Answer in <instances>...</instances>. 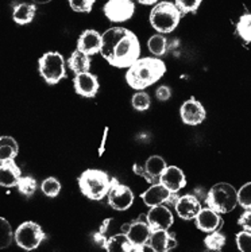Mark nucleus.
<instances>
[{
    "instance_id": "2eb2a0df",
    "label": "nucleus",
    "mask_w": 251,
    "mask_h": 252,
    "mask_svg": "<svg viewBox=\"0 0 251 252\" xmlns=\"http://www.w3.org/2000/svg\"><path fill=\"white\" fill-rule=\"evenodd\" d=\"M146 217L151 226V231L153 229H169L175 222L173 213L170 212L168 206H165V204L151 206Z\"/></svg>"
},
{
    "instance_id": "f3484780",
    "label": "nucleus",
    "mask_w": 251,
    "mask_h": 252,
    "mask_svg": "<svg viewBox=\"0 0 251 252\" xmlns=\"http://www.w3.org/2000/svg\"><path fill=\"white\" fill-rule=\"evenodd\" d=\"M195 224L200 231L210 233V232L219 231L220 226L223 225V220H221L220 213L207 206V208H201V211L195 219Z\"/></svg>"
},
{
    "instance_id": "ddd939ff",
    "label": "nucleus",
    "mask_w": 251,
    "mask_h": 252,
    "mask_svg": "<svg viewBox=\"0 0 251 252\" xmlns=\"http://www.w3.org/2000/svg\"><path fill=\"white\" fill-rule=\"evenodd\" d=\"M179 115H181V120L188 126H199L205 120L207 112L203 104L197 101L196 98H189L186 100L181 108H179Z\"/></svg>"
},
{
    "instance_id": "39448f33",
    "label": "nucleus",
    "mask_w": 251,
    "mask_h": 252,
    "mask_svg": "<svg viewBox=\"0 0 251 252\" xmlns=\"http://www.w3.org/2000/svg\"><path fill=\"white\" fill-rule=\"evenodd\" d=\"M205 202L211 209L220 215L230 213L238 205V190L227 182H219L211 188Z\"/></svg>"
},
{
    "instance_id": "2f4dec72",
    "label": "nucleus",
    "mask_w": 251,
    "mask_h": 252,
    "mask_svg": "<svg viewBox=\"0 0 251 252\" xmlns=\"http://www.w3.org/2000/svg\"><path fill=\"white\" fill-rule=\"evenodd\" d=\"M131 104H133V107L137 109V111H139V112H144V111H147V109L150 108L151 101H150V96L147 93L143 92V91H139V92L135 93L133 96V98H131Z\"/></svg>"
},
{
    "instance_id": "b1692460",
    "label": "nucleus",
    "mask_w": 251,
    "mask_h": 252,
    "mask_svg": "<svg viewBox=\"0 0 251 252\" xmlns=\"http://www.w3.org/2000/svg\"><path fill=\"white\" fill-rule=\"evenodd\" d=\"M68 66H69V69L74 74L89 72V69H91V58H89L88 54L76 49L72 53V56L69 57V60H68Z\"/></svg>"
},
{
    "instance_id": "f704fd0d",
    "label": "nucleus",
    "mask_w": 251,
    "mask_h": 252,
    "mask_svg": "<svg viewBox=\"0 0 251 252\" xmlns=\"http://www.w3.org/2000/svg\"><path fill=\"white\" fill-rule=\"evenodd\" d=\"M236 246L241 252H251V232L242 231L236 233Z\"/></svg>"
},
{
    "instance_id": "f257e3e1",
    "label": "nucleus",
    "mask_w": 251,
    "mask_h": 252,
    "mask_svg": "<svg viewBox=\"0 0 251 252\" xmlns=\"http://www.w3.org/2000/svg\"><path fill=\"white\" fill-rule=\"evenodd\" d=\"M100 53L112 66L128 69L141 56L138 36L124 27H111L103 34Z\"/></svg>"
},
{
    "instance_id": "c756f323",
    "label": "nucleus",
    "mask_w": 251,
    "mask_h": 252,
    "mask_svg": "<svg viewBox=\"0 0 251 252\" xmlns=\"http://www.w3.org/2000/svg\"><path fill=\"white\" fill-rule=\"evenodd\" d=\"M41 189L45 196L53 198V197H57L60 194V191H61V184L54 177H49V178H46L41 184Z\"/></svg>"
},
{
    "instance_id": "f03ea898",
    "label": "nucleus",
    "mask_w": 251,
    "mask_h": 252,
    "mask_svg": "<svg viewBox=\"0 0 251 252\" xmlns=\"http://www.w3.org/2000/svg\"><path fill=\"white\" fill-rule=\"evenodd\" d=\"M166 73V65L155 57L138 58L126 73V81L135 91H143L159 81Z\"/></svg>"
},
{
    "instance_id": "5701e85b",
    "label": "nucleus",
    "mask_w": 251,
    "mask_h": 252,
    "mask_svg": "<svg viewBox=\"0 0 251 252\" xmlns=\"http://www.w3.org/2000/svg\"><path fill=\"white\" fill-rule=\"evenodd\" d=\"M36 12V5L34 3H18L14 5L12 19L15 23L25 26L33 22Z\"/></svg>"
},
{
    "instance_id": "393cba45",
    "label": "nucleus",
    "mask_w": 251,
    "mask_h": 252,
    "mask_svg": "<svg viewBox=\"0 0 251 252\" xmlns=\"http://www.w3.org/2000/svg\"><path fill=\"white\" fill-rule=\"evenodd\" d=\"M19 153V147L14 138L1 136L0 138V160L15 159Z\"/></svg>"
},
{
    "instance_id": "423d86ee",
    "label": "nucleus",
    "mask_w": 251,
    "mask_h": 252,
    "mask_svg": "<svg viewBox=\"0 0 251 252\" xmlns=\"http://www.w3.org/2000/svg\"><path fill=\"white\" fill-rule=\"evenodd\" d=\"M39 73L49 85H56L67 77L65 61L58 52H47L38 60Z\"/></svg>"
},
{
    "instance_id": "dca6fc26",
    "label": "nucleus",
    "mask_w": 251,
    "mask_h": 252,
    "mask_svg": "<svg viewBox=\"0 0 251 252\" xmlns=\"http://www.w3.org/2000/svg\"><path fill=\"white\" fill-rule=\"evenodd\" d=\"M201 208L203 206H201L200 201L192 194L179 196L175 204L176 213L182 220H195L199 212L201 211Z\"/></svg>"
},
{
    "instance_id": "e433bc0d",
    "label": "nucleus",
    "mask_w": 251,
    "mask_h": 252,
    "mask_svg": "<svg viewBox=\"0 0 251 252\" xmlns=\"http://www.w3.org/2000/svg\"><path fill=\"white\" fill-rule=\"evenodd\" d=\"M238 224H239L245 231L251 232V209H246V211H245V213L239 217Z\"/></svg>"
},
{
    "instance_id": "58836bf2",
    "label": "nucleus",
    "mask_w": 251,
    "mask_h": 252,
    "mask_svg": "<svg viewBox=\"0 0 251 252\" xmlns=\"http://www.w3.org/2000/svg\"><path fill=\"white\" fill-rule=\"evenodd\" d=\"M108 222H109V220H107V221H104V224H103V226H100V229H99V232L95 235V242L98 243V244H100L103 247V244L106 243V240H107V237L104 236V233H106V231H107V225Z\"/></svg>"
},
{
    "instance_id": "1a4fd4ad",
    "label": "nucleus",
    "mask_w": 251,
    "mask_h": 252,
    "mask_svg": "<svg viewBox=\"0 0 251 252\" xmlns=\"http://www.w3.org/2000/svg\"><path fill=\"white\" fill-rule=\"evenodd\" d=\"M166 167H168V165H166V162L162 157L151 155L144 162L143 166L137 163V165H134L133 170L135 174H138L144 181H147L150 185H154V184H158L159 178H161V175Z\"/></svg>"
},
{
    "instance_id": "c85d7f7f",
    "label": "nucleus",
    "mask_w": 251,
    "mask_h": 252,
    "mask_svg": "<svg viewBox=\"0 0 251 252\" xmlns=\"http://www.w3.org/2000/svg\"><path fill=\"white\" fill-rule=\"evenodd\" d=\"M16 188H18V190L21 191L23 196L31 197L36 190V180L34 177H31V175L22 177Z\"/></svg>"
},
{
    "instance_id": "ea45409f",
    "label": "nucleus",
    "mask_w": 251,
    "mask_h": 252,
    "mask_svg": "<svg viewBox=\"0 0 251 252\" xmlns=\"http://www.w3.org/2000/svg\"><path fill=\"white\" fill-rule=\"evenodd\" d=\"M139 1L141 4H144V5H151V4H157L159 0H137Z\"/></svg>"
},
{
    "instance_id": "9b49d317",
    "label": "nucleus",
    "mask_w": 251,
    "mask_h": 252,
    "mask_svg": "<svg viewBox=\"0 0 251 252\" xmlns=\"http://www.w3.org/2000/svg\"><path fill=\"white\" fill-rule=\"evenodd\" d=\"M179 197V196H177L173 191H170L168 188H165L161 182L151 185L147 190L141 194L142 201L150 208L155 205H162V204L175 206Z\"/></svg>"
},
{
    "instance_id": "7ed1b4c3",
    "label": "nucleus",
    "mask_w": 251,
    "mask_h": 252,
    "mask_svg": "<svg viewBox=\"0 0 251 252\" xmlns=\"http://www.w3.org/2000/svg\"><path fill=\"white\" fill-rule=\"evenodd\" d=\"M112 185V178L98 169H88L78 177V188L84 196L93 201H100L107 197Z\"/></svg>"
},
{
    "instance_id": "6ab92c4d",
    "label": "nucleus",
    "mask_w": 251,
    "mask_h": 252,
    "mask_svg": "<svg viewBox=\"0 0 251 252\" xmlns=\"http://www.w3.org/2000/svg\"><path fill=\"white\" fill-rule=\"evenodd\" d=\"M103 34L96 30L82 31L81 35L77 39V49L81 50L88 56H93L102 50Z\"/></svg>"
},
{
    "instance_id": "a878e982",
    "label": "nucleus",
    "mask_w": 251,
    "mask_h": 252,
    "mask_svg": "<svg viewBox=\"0 0 251 252\" xmlns=\"http://www.w3.org/2000/svg\"><path fill=\"white\" fill-rule=\"evenodd\" d=\"M147 46H149L150 53L154 54V56H164L166 50H168V39L162 34H155L149 39Z\"/></svg>"
},
{
    "instance_id": "bb28decb",
    "label": "nucleus",
    "mask_w": 251,
    "mask_h": 252,
    "mask_svg": "<svg viewBox=\"0 0 251 252\" xmlns=\"http://www.w3.org/2000/svg\"><path fill=\"white\" fill-rule=\"evenodd\" d=\"M226 236L219 231H214L208 233V236L204 239L205 247L211 251H221L226 246Z\"/></svg>"
},
{
    "instance_id": "4c0bfd02",
    "label": "nucleus",
    "mask_w": 251,
    "mask_h": 252,
    "mask_svg": "<svg viewBox=\"0 0 251 252\" xmlns=\"http://www.w3.org/2000/svg\"><path fill=\"white\" fill-rule=\"evenodd\" d=\"M155 96L158 98L159 101H168L172 96V91H170L169 87H166V85H162V87H159L157 91H155Z\"/></svg>"
},
{
    "instance_id": "9d476101",
    "label": "nucleus",
    "mask_w": 251,
    "mask_h": 252,
    "mask_svg": "<svg viewBox=\"0 0 251 252\" xmlns=\"http://www.w3.org/2000/svg\"><path fill=\"white\" fill-rule=\"evenodd\" d=\"M108 204L115 211H127L134 202L133 190L126 185H122L116 178H112V185L107 194Z\"/></svg>"
},
{
    "instance_id": "72a5a7b5",
    "label": "nucleus",
    "mask_w": 251,
    "mask_h": 252,
    "mask_svg": "<svg viewBox=\"0 0 251 252\" xmlns=\"http://www.w3.org/2000/svg\"><path fill=\"white\" fill-rule=\"evenodd\" d=\"M175 1L182 15L197 11L203 3V0H175Z\"/></svg>"
},
{
    "instance_id": "cd10ccee",
    "label": "nucleus",
    "mask_w": 251,
    "mask_h": 252,
    "mask_svg": "<svg viewBox=\"0 0 251 252\" xmlns=\"http://www.w3.org/2000/svg\"><path fill=\"white\" fill-rule=\"evenodd\" d=\"M236 32L246 43H251V14H245L239 18Z\"/></svg>"
},
{
    "instance_id": "0eeeda50",
    "label": "nucleus",
    "mask_w": 251,
    "mask_h": 252,
    "mask_svg": "<svg viewBox=\"0 0 251 252\" xmlns=\"http://www.w3.org/2000/svg\"><path fill=\"white\" fill-rule=\"evenodd\" d=\"M45 232L42 231L39 224L34 221H25L18 226L14 233V239L18 247H21L25 251H33L39 247L43 240H45Z\"/></svg>"
},
{
    "instance_id": "c9c22d12",
    "label": "nucleus",
    "mask_w": 251,
    "mask_h": 252,
    "mask_svg": "<svg viewBox=\"0 0 251 252\" xmlns=\"http://www.w3.org/2000/svg\"><path fill=\"white\" fill-rule=\"evenodd\" d=\"M69 5L76 12H91L96 0H68Z\"/></svg>"
},
{
    "instance_id": "a19ab883",
    "label": "nucleus",
    "mask_w": 251,
    "mask_h": 252,
    "mask_svg": "<svg viewBox=\"0 0 251 252\" xmlns=\"http://www.w3.org/2000/svg\"><path fill=\"white\" fill-rule=\"evenodd\" d=\"M34 4H46V3H50L51 0H31Z\"/></svg>"
},
{
    "instance_id": "412c9836",
    "label": "nucleus",
    "mask_w": 251,
    "mask_h": 252,
    "mask_svg": "<svg viewBox=\"0 0 251 252\" xmlns=\"http://www.w3.org/2000/svg\"><path fill=\"white\" fill-rule=\"evenodd\" d=\"M22 178V171L14 159L0 160V185L3 188H12L18 185Z\"/></svg>"
},
{
    "instance_id": "aec40b11",
    "label": "nucleus",
    "mask_w": 251,
    "mask_h": 252,
    "mask_svg": "<svg viewBox=\"0 0 251 252\" xmlns=\"http://www.w3.org/2000/svg\"><path fill=\"white\" fill-rule=\"evenodd\" d=\"M159 182L173 193H177L186 186V178H185L184 171L177 166H168L161 175Z\"/></svg>"
},
{
    "instance_id": "20e7f679",
    "label": "nucleus",
    "mask_w": 251,
    "mask_h": 252,
    "mask_svg": "<svg viewBox=\"0 0 251 252\" xmlns=\"http://www.w3.org/2000/svg\"><path fill=\"white\" fill-rule=\"evenodd\" d=\"M181 11L176 3L172 1H158L150 11V23L161 34H169L176 30L181 21Z\"/></svg>"
},
{
    "instance_id": "4be33fe9",
    "label": "nucleus",
    "mask_w": 251,
    "mask_h": 252,
    "mask_svg": "<svg viewBox=\"0 0 251 252\" xmlns=\"http://www.w3.org/2000/svg\"><path fill=\"white\" fill-rule=\"evenodd\" d=\"M103 248L107 252H137L134 244L130 242V239L124 232L107 237L106 243L103 244Z\"/></svg>"
},
{
    "instance_id": "f8f14e48",
    "label": "nucleus",
    "mask_w": 251,
    "mask_h": 252,
    "mask_svg": "<svg viewBox=\"0 0 251 252\" xmlns=\"http://www.w3.org/2000/svg\"><path fill=\"white\" fill-rule=\"evenodd\" d=\"M103 11L111 22L122 23L133 18L135 5L131 0H108Z\"/></svg>"
},
{
    "instance_id": "7c9ffc66",
    "label": "nucleus",
    "mask_w": 251,
    "mask_h": 252,
    "mask_svg": "<svg viewBox=\"0 0 251 252\" xmlns=\"http://www.w3.org/2000/svg\"><path fill=\"white\" fill-rule=\"evenodd\" d=\"M12 242V229L4 217H0V248H7Z\"/></svg>"
},
{
    "instance_id": "6e6552de",
    "label": "nucleus",
    "mask_w": 251,
    "mask_h": 252,
    "mask_svg": "<svg viewBox=\"0 0 251 252\" xmlns=\"http://www.w3.org/2000/svg\"><path fill=\"white\" fill-rule=\"evenodd\" d=\"M122 232L127 235L130 242L133 243L134 247H135V251L142 252L149 243L150 235H151V226L147 221V217L144 215H141L134 221L123 224Z\"/></svg>"
},
{
    "instance_id": "473e14b6",
    "label": "nucleus",
    "mask_w": 251,
    "mask_h": 252,
    "mask_svg": "<svg viewBox=\"0 0 251 252\" xmlns=\"http://www.w3.org/2000/svg\"><path fill=\"white\" fill-rule=\"evenodd\" d=\"M238 204L243 209H251V182H247L238 190Z\"/></svg>"
},
{
    "instance_id": "4468645a",
    "label": "nucleus",
    "mask_w": 251,
    "mask_h": 252,
    "mask_svg": "<svg viewBox=\"0 0 251 252\" xmlns=\"http://www.w3.org/2000/svg\"><path fill=\"white\" fill-rule=\"evenodd\" d=\"M73 87H74V92L77 94H80L82 97L92 98L98 94L100 85H99V80L95 74L85 72L76 74V77L73 80Z\"/></svg>"
},
{
    "instance_id": "a211bd4d",
    "label": "nucleus",
    "mask_w": 251,
    "mask_h": 252,
    "mask_svg": "<svg viewBox=\"0 0 251 252\" xmlns=\"http://www.w3.org/2000/svg\"><path fill=\"white\" fill-rule=\"evenodd\" d=\"M147 246L154 252H169L177 247V240L168 229H153Z\"/></svg>"
}]
</instances>
